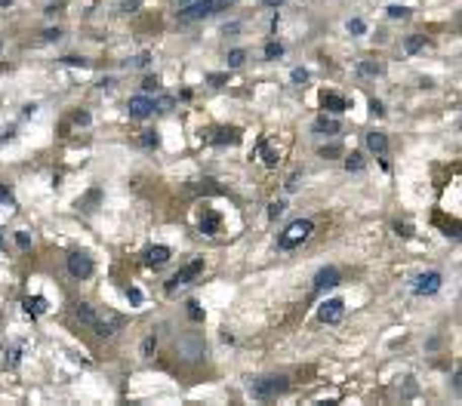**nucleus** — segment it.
<instances>
[{
	"label": "nucleus",
	"instance_id": "1",
	"mask_svg": "<svg viewBox=\"0 0 462 406\" xmlns=\"http://www.w3.org/2000/svg\"><path fill=\"white\" fill-rule=\"evenodd\" d=\"M231 4H235V0H191V4L179 13V25H191V22L210 19V16H216L219 10H225Z\"/></svg>",
	"mask_w": 462,
	"mask_h": 406
},
{
	"label": "nucleus",
	"instance_id": "2",
	"mask_svg": "<svg viewBox=\"0 0 462 406\" xmlns=\"http://www.w3.org/2000/svg\"><path fill=\"white\" fill-rule=\"evenodd\" d=\"M287 388H290V379H284V376H262V379H253V382H250L253 400H275V397H281Z\"/></svg>",
	"mask_w": 462,
	"mask_h": 406
},
{
	"label": "nucleus",
	"instance_id": "3",
	"mask_svg": "<svg viewBox=\"0 0 462 406\" xmlns=\"http://www.w3.org/2000/svg\"><path fill=\"white\" fill-rule=\"evenodd\" d=\"M315 231V225L308 222V219H299V222H293L281 237H278V247L281 250H293V247H299L302 240H308V234Z\"/></svg>",
	"mask_w": 462,
	"mask_h": 406
},
{
	"label": "nucleus",
	"instance_id": "4",
	"mask_svg": "<svg viewBox=\"0 0 462 406\" xmlns=\"http://www.w3.org/2000/svg\"><path fill=\"white\" fill-rule=\"evenodd\" d=\"M204 271V262L201 259H195V262H188V265H182L173 277H170V283H167V293H176L179 287H185V283H195V277Z\"/></svg>",
	"mask_w": 462,
	"mask_h": 406
},
{
	"label": "nucleus",
	"instance_id": "5",
	"mask_svg": "<svg viewBox=\"0 0 462 406\" xmlns=\"http://www.w3.org/2000/svg\"><path fill=\"white\" fill-rule=\"evenodd\" d=\"M68 274L77 277V280H87L93 274V259L87 253H71L68 256Z\"/></svg>",
	"mask_w": 462,
	"mask_h": 406
},
{
	"label": "nucleus",
	"instance_id": "6",
	"mask_svg": "<svg viewBox=\"0 0 462 406\" xmlns=\"http://www.w3.org/2000/svg\"><path fill=\"white\" fill-rule=\"evenodd\" d=\"M441 283H444V277H441L438 271H429V274H419V277H416L413 290H416V296H435V293L441 290Z\"/></svg>",
	"mask_w": 462,
	"mask_h": 406
},
{
	"label": "nucleus",
	"instance_id": "7",
	"mask_svg": "<svg viewBox=\"0 0 462 406\" xmlns=\"http://www.w3.org/2000/svg\"><path fill=\"white\" fill-rule=\"evenodd\" d=\"M127 111H130V117L145 120V117H151V114H154V99H151L148 93L133 96V99H130V105H127Z\"/></svg>",
	"mask_w": 462,
	"mask_h": 406
},
{
	"label": "nucleus",
	"instance_id": "8",
	"mask_svg": "<svg viewBox=\"0 0 462 406\" xmlns=\"http://www.w3.org/2000/svg\"><path fill=\"white\" fill-rule=\"evenodd\" d=\"M342 314H345V302H342V299H327V302L318 308L321 323H339Z\"/></svg>",
	"mask_w": 462,
	"mask_h": 406
},
{
	"label": "nucleus",
	"instance_id": "9",
	"mask_svg": "<svg viewBox=\"0 0 462 406\" xmlns=\"http://www.w3.org/2000/svg\"><path fill=\"white\" fill-rule=\"evenodd\" d=\"M339 287V271L336 268H321L318 277H315V293H324V290H333Z\"/></svg>",
	"mask_w": 462,
	"mask_h": 406
},
{
	"label": "nucleus",
	"instance_id": "10",
	"mask_svg": "<svg viewBox=\"0 0 462 406\" xmlns=\"http://www.w3.org/2000/svg\"><path fill=\"white\" fill-rule=\"evenodd\" d=\"M367 148L379 157L389 154V139H385V133H367Z\"/></svg>",
	"mask_w": 462,
	"mask_h": 406
},
{
	"label": "nucleus",
	"instance_id": "11",
	"mask_svg": "<svg viewBox=\"0 0 462 406\" xmlns=\"http://www.w3.org/2000/svg\"><path fill=\"white\" fill-rule=\"evenodd\" d=\"M321 105H324L327 111H336V114H342L345 108H349V102H345L339 93H321Z\"/></svg>",
	"mask_w": 462,
	"mask_h": 406
},
{
	"label": "nucleus",
	"instance_id": "12",
	"mask_svg": "<svg viewBox=\"0 0 462 406\" xmlns=\"http://www.w3.org/2000/svg\"><path fill=\"white\" fill-rule=\"evenodd\" d=\"M118 327H121V320H118V317H111V320H96V323H93L96 336H102V339H111L114 333H118Z\"/></svg>",
	"mask_w": 462,
	"mask_h": 406
},
{
	"label": "nucleus",
	"instance_id": "13",
	"mask_svg": "<svg viewBox=\"0 0 462 406\" xmlns=\"http://www.w3.org/2000/svg\"><path fill=\"white\" fill-rule=\"evenodd\" d=\"M74 317L81 320V323H87V327H93V323L99 320V314H96L93 305H87V302H77V305H74Z\"/></svg>",
	"mask_w": 462,
	"mask_h": 406
},
{
	"label": "nucleus",
	"instance_id": "14",
	"mask_svg": "<svg viewBox=\"0 0 462 406\" xmlns=\"http://www.w3.org/2000/svg\"><path fill=\"white\" fill-rule=\"evenodd\" d=\"M213 145H238L241 142V133L238 130H219L216 136H210Z\"/></svg>",
	"mask_w": 462,
	"mask_h": 406
},
{
	"label": "nucleus",
	"instance_id": "15",
	"mask_svg": "<svg viewBox=\"0 0 462 406\" xmlns=\"http://www.w3.org/2000/svg\"><path fill=\"white\" fill-rule=\"evenodd\" d=\"M315 130H318V133H327V136H333V133H339V120H333V117L321 114V117L315 120Z\"/></svg>",
	"mask_w": 462,
	"mask_h": 406
},
{
	"label": "nucleus",
	"instance_id": "16",
	"mask_svg": "<svg viewBox=\"0 0 462 406\" xmlns=\"http://www.w3.org/2000/svg\"><path fill=\"white\" fill-rule=\"evenodd\" d=\"M25 311L28 314H44L47 311V299L44 296H28L25 299Z\"/></svg>",
	"mask_w": 462,
	"mask_h": 406
},
{
	"label": "nucleus",
	"instance_id": "17",
	"mask_svg": "<svg viewBox=\"0 0 462 406\" xmlns=\"http://www.w3.org/2000/svg\"><path fill=\"white\" fill-rule=\"evenodd\" d=\"M422 47H426V34H413V37H407V40H404V53H407V56L419 53Z\"/></svg>",
	"mask_w": 462,
	"mask_h": 406
},
{
	"label": "nucleus",
	"instance_id": "18",
	"mask_svg": "<svg viewBox=\"0 0 462 406\" xmlns=\"http://www.w3.org/2000/svg\"><path fill=\"white\" fill-rule=\"evenodd\" d=\"M148 262H151V265L170 262V250H167V247H151V250H148Z\"/></svg>",
	"mask_w": 462,
	"mask_h": 406
},
{
	"label": "nucleus",
	"instance_id": "19",
	"mask_svg": "<svg viewBox=\"0 0 462 406\" xmlns=\"http://www.w3.org/2000/svg\"><path fill=\"white\" fill-rule=\"evenodd\" d=\"M201 231H204V234H216V231H219V216H216V213H204Z\"/></svg>",
	"mask_w": 462,
	"mask_h": 406
},
{
	"label": "nucleus",
	"instance_id": "20",
	"mask_svg": "<svg viewBox=\"0 0 462 406\" xmlns=\"http://www.w3.org/2000/svg\"><path fill=\"white\" fill-rule=\"evenodd\" d=\"M345 170H349V173H361L364 170V157L358 151H352L349 157H345Z\"/></svg>",
	"mask_w": 462,
	"mask_h": 406
},
{
	"label": "nucleus",
	"instance_id": "21",
	"mask_svg": "<svg viewBox=\"0 0 462 406\" xmlns=\"http://www.w3.org/2000/svg\"><path fill=\"white\" fill-rule=\"evenodd\" d=\"M358 71H361V74L376 77V74H382V65H379V62H361V65H358Z\"/></svg>",
	"mask_w": 462,
	"mask_h": 406
},
{
	"label": "nucleus",
	"instance_id": "22",
	"mask_svg": "<svg viewBox=\"0 0 462 406\" xmlns=\"http://www.w3.org/2000/svg\"><path fill=\"white\" fill-rule=\"evenodd\" d=\"M345 28H349V34H355V37H358V34H364V31H367V22H364V19H349V25H345Z\"/></svg>",
	"mask_w": 462,
	"mask_h": 406
},
{
	"label": "nucleus",
	"instance_id": "23",
	"mask_svg": "<svg viewBox=\"0 0 462 406\" xmlns=\"http://www.w3.org/2000/svg\"><path fill=\"white\" fill-rule=\"evenodd\" d=\"M244 59H247V53H244V50H231V53H228V65H231V68H241V65H244Z\"/></svg>",
	"mask_w": 462,
	"mask_h": 406
},
{
	"label": "nucleus",
	"instance_id": "24",
	"mask_svg": "<svg viewBox=\"0 0 462 406\" xmlns=\"http://www.w3.org/2000/svg\"><path fill=\"white\" fill-rule=\"evenodd\" d=\"M262 157H265V164H268V167H275V164H278V151H275V148H268L265 142H262Z\"/></svg>",
	"mask_w": 462,
	"mask_h": 406
},
{
	"label": "nucleus",
	"instance_id": "25",
	"mask_svg": "<svg viewBox=\"0 0 462 406\" xmlns=\"http://www.w3.org/2000/svg\"><path fill=\"white\" fill-rule=\"evenodd\" d=\"M284 210H287V203H284V200H275L272 207H268V219H278V216H284Z\"/></svg>",
	"mask_w": 462,
	"mask_h": 406
},
{
	"label": "nucleus",
	"instance_id": "26",
	"mask_svg": "<svg viewBox=\"0 0 462 406\" xmlns=\"http://www.w3.org/2000/svg\"><path fill=\"white\" fill-rule=\"evenodd\" d=\"M188 317H191V320H198V323H201V320H204V308H201V305H198V302H188Z\"/></svg>",
	"mask_w": 462,
	"mask_h": 406
},
{
	"label": "nucleus",
	"instance_id": "27",
	"mask_svg": "<svg viewBox=\"0 0 462 406\" xmlns=\"http://www.w3.org/2000/svg\"><path fill=\"white\" fill-rule=\"evenodd\" d=\"M151 65V53H139L133 62H130V68H148Z\"/></svg>",
	"mask_w": 462,
	"mask_h": 406
},
{
	"label": "nucleus",
	"instance_id": "28",
	"mask_svg": "<svg viewBox=\"0 0 462 406\" xmlns=\"http://www.w3.org/2000/svg\"><path fill=\"white\" fill-rule=\"evenodd\" d=\"M142 90H145V93H158V90H161V80H158V77H145V80H142Z\"/></svg>",
	"mask_w": 462,
	"mask_h": 406
},
{
	"label": "nucleus",
	"instance_id": "29",
	"mask_svg": "<svg viewBox=\"0 0 462 406\" xmlns=\"http://www.w3.org/2000/svg\"><path fill=\"white\" fill-rule=\"evenodd\" d=\"M284 56V47L281 44H268L265 47V59H281Z\"/></svg>",
	"mask_w": 462,
	"mask_h": 406
},
{
	"label": "nucleus",
	"instance_id": "30",
	"mask_svg": "<svg viewBox=\"0 0 462 406\" xmlns=\"http://www.w3.org/2000/svg\"><path fill=\"white\" fill-rule=\"evenodd\" d=\"M407 16H410V10H407V7H398V4H395V7H389V19H407Z\"/></svg>",
	"mask_w": 462,
	"mask_h": 406
},
{
	"label": "nucleus",
	"instance_id": "31",
	"mask_svg": "<svg viewBox=\"0 0 462 406\" xmlns=\"http://www.w3.org/2000/svg\"><path fill=\"white\" fill-rule=\"evenodd\" d=\"M154 111H173V99H170V96L158 99V102H154Z\"/></svg>",
	"mask_w": 462,
	"mask_h": 406
},
{
	"label": "nucleus",
	"instance_id": "32",
	"mask_svg": "<svg viewBox=\"0 0 462 406\" xmlns=\"http://www.w3.org/2000/svg\"><path fill=\"white\" fill-rule=\"evenodd\" d=\"M370 114H373V117H382V114H385V105H382L379 99H370Z\"/></svg>",
	"mask_w": 462,
	"mask_h": 406
},
{
	"label": "nucleus",
	"instance_id": "33",
	"mask_svg": "<svg viewBox=\"0 0 462 406\" xmlns=\"http://www.w3.org/2000/svg\"><path fill=\"white\" fill-rule=\"evenodd\" d=\"M305 80H308V71H305V68H293V84H299V87H302Z\"/></svg>",
	"mask_w": 462,
	"mask_h": 406
},
{
	"label": "nucleus",
	"instance_id": "34",
	"mask_svg": "<svg viewBox=\"0 0 462 406\" xmlns=\"http://www.w3.org/2000/svg\"><path fill=\"white\" fill-rule=\"evenodd\" d=\"M154 348H158V339H154V336H148V339H145V342H142V354H145V357H148V354H151V351H154Z\"/></svg>",
	"mask_w": 462,
	"mask_h": 406
},
{
	"label": "nucleus",
	"instance_id": "35",
	"mask_svg": "<svg viewBox=\"0 0 462 406\" xmlns=\"http://www.w3.org/2000/svg\"><path fill=\"white\" fill-rule=\"evenodd\" d=\"M127 299H130L133 305H142V290H136V287H130V290H127Z\"/></svg>",
	"mask_w": 462,
	"mask_h": 406
},
{
	"label": "nucleus",
	"instance_id": "36",
	"mask_svg": "<svg viewBox=\"0 0 462 406\" xmlns=\"http://www.w3.org/2000/svg\"><path fill=\"white\" fill-rule=\"evenodd\" d=\"M16 243H19L22 250H28V247H31V237H28V231H19V234H16Z\"/></svg>",
	"mask_w": 462,
	"mask_h": 406
},
{
	"label": "nucleus",
	"instance_id": "37",
	"mask_svg": "<svg viewBox=\"0 0 462 406\" xmlns=\"http://www.w3.org/2000/svg\"><path fill=\"white\" fill-rule=\"evenodd\" d=\"M142 145H145V148H154V145H158V136H154V133H145V136H142Z\"/></svg>",
	"mask_w": 462,
	"mask_h": 406
},
{
	"label": "nucleus",
	"instance_id": "38",
	"mask_svg": "<svg viewBox=\"0 0 462 406\" xmlns=\"http://www.w3.org/2000/svg\"><path fill=\"white\" fill-rule=\"evenodd\" d=\"M225 80H228L225 74H210V87H222V84H225Z\"/></svg>",
	"mask_w": 462,
	"mask_h": 406
},
{
	"label": "nucleus",
	"instance_id": "39",
	"mask_svg": "<svg viewBox=\"0 0 462 406\" xmlns=\"http://www.w3.org/2000/svg\"><path fill=\"white\" fill-rule=\"evenodd\" d=\"M136 7H139V0H124V4H121V10H124V13H133Z\"/></svg>",
	"mask_w": 462,
	"mask_h": 406
},
{
	"label": "nucleus",
	"instance_id": "40",
	"mask_svg": "<svg viewBox=\"0 0 462 406\" xmlns=\"http://www.w3.org/2000/svg\"><path fill=\"white\" fill-rule=\"evenodd\" d=\"M62 62H68V65H81V68H84V65H87V62H84V59H77V56H65V59H62Z\"/></svg>",
	"mask_w": 462,
	"mask_h": 406
},
{
	"label": "nucleus",
	"instance_id": "41",
	"mask_svg": "<svg viewBox=\"0 0 462 406\" xmlns=\"http://www.w3.org/2000/svg\"><path fill=\"white\" fill-rule=\"evenodd\" d=\"M59 37H62V34H59L56 28H50V31H44V40H59Z\"/></svg>",
	"mask_w": 462,
	"mask_h": 406
},
{
	"label": "nucleus",
	"instance_id": "42",
	"mask_svg": "<svg viewBox=\"0 0 462 406\" xmlns=\"http://www.w3.org/2000/svg\"><path fill=\"white\" fill-rule=\"evenodd\" d=\"M321 154H324V157H327V154L333 157V154H339V145H330V148H321Z\"/></svg>",
	"mask_w": 462,
	"mask_h": 406
},
{
	"label": "nucleus",
	"instance_id": "43",
	"mask_svg": "<svg viewBox=\"0 0 462 406\" xmlns=\"http://www.w3.org/2000/svg\"><path fill=\"white\" fill-rule=\"evenodd\" d=\"M296 188H299V179H296V176H293V179H290V182H287V191H296Z\"/></svg>",
	"mask_w": 462,
	"mask_h": 406
},
{
	"label": "nucleus",
	"instance_id": "44",
	"mask_svg": "<svg viewBox=\"0 0 462 406\" xmlns=\"http://www.w3.org/2000/svg\"><path fill=\"white\" fill-rule=\"evenodd\" d=\"M284 0H265V7H281Z\"/></svg>",
	"mask_w": 462,
	"mask_h": 406
},
{
	"label": "nucleus",
	"instance_id": "45",
	"mask_svg": "<svg viewBox=\"0 0 462 406\" xmlns=\"http://www.w3.org/2000/svg\"><path fill=\"white\" fill-rule=\"evenodd\" d=\"M13 4V0H0V7H10Z\"/></svg>",
	"mask_w": 462,
	"mask_h": 406
},
{
	"label": "nucleus",
	"instance_id": "46",
	"mask_svg": "<svg viewBox=\"0 0 462 406\" xmlns=\"http://www.w3.org/2000/svg\"><path fill=\"white\" fill-rule=\"evenodd\" d=\"M0 250H4V237H0Z\"/></svg>",
	"mask_w": 462,
	"mask_h": 406
},
{
	"label": "nucleus",
	"instance_id": "47",
	"mask_svg": "<svg viewBox=\"0 0 462 406\" xmlns=\"http://www.w3.org/2000/svg\"><path fill=\"white\" fill-rule=\"evenodd\" d=\"M179 4H191V0H179Z\"/></svg>",
	"mask_w": 462,
	"mask_h": 406
}]
</instances>
